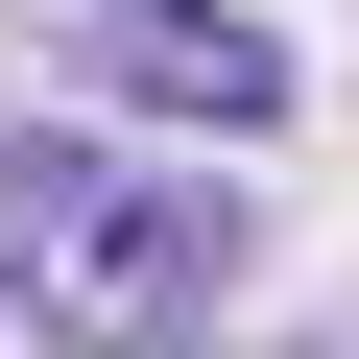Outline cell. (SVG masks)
<instances>
[{"label": "cell", "instance_id": "cell-1", "mask_svg": "<svg viewBox=\"0 0 359 359\" xmlns=\"http://www.w3.org/2000/svg\"><path fill=\"white\" fill-rule=\"evenodd\" d=\"M25 240H48V335H72V359H192L216 287H240V192H216V168H96V144H48V168H25Z\"/></svg>", "mask_w": 359, "mask_h": 359}, {"label": "cell", "instance_id": "cell-2", "mask_svg": "<svg viewBox=\"0 0 359 359\" xmlns=\"http://www.w3.org/2000/svg\"><path fill=\"white\" fill-rule=\"evenodd\" d=\"M96 72L144 120H216V144H287V48L240 25V0H96Z\"/></svg>", "mask_w": 359, "mask_h": 359}]
</instances>
